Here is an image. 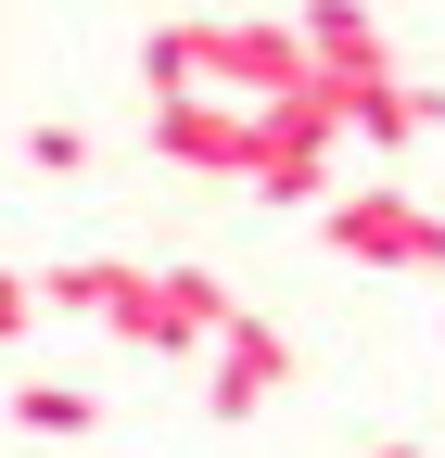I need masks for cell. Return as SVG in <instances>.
I'll return each instance as SVG.
<instances>
[{
  "instance_id": "1",
  "label": "cell",
  "mask_w": 445,
  "mask_h": 458,
  "mask_svg": "<svg viewBox=\"0 0 445 458\" xmlns=\"http://www.w3.org/2000/svg\"><path fill=\"white\" fill-rule=\"evenodd\" d=\"M140 89H153V102L230 89V102H255V114H281V102H318V51H306V26L204 13V26H153V38H140Z\"/></svg>"
},
{
  "instance_id": "2",
  "label": "cell",
  "mask_w": 445,
  "mask_h": 458,
  "mask_svg": "<svg viewBox=\"0 0 445 458\" xmlns=\"http://www.w3.org/2000/svg\"><path fill=\"white\" fill-rule=\"evenodd\" d=\"M242 306H230V280L216 267H140L128 255V280H115V306H102V331L115 344H140V357H216V331H230Z\"/></svg>"
},
{
  "instance_id": "3",
  "label": "cell",
  "mask_w": 445,
  "mask_h": 458,
  "mask_svg": "<svg viewBox=\"0 0 445 458\" xmlns=\"http://www.w3.org/2000/svg\"><path fill=\"white\" fill-rule=\"evenodd\" d=\"M318 242L344 255V267H445V204H420V191H331L318 204Z\"/></svg>"
},
{
  "instance_id": "4",
  "label": "cell",
  "mask_w": 445,
  "mask_h": 458,
  "mask_svg": "<svg viewBox=\"0 0 445 458\" xmlns=\"http://www.w3.org/2000/svg\"><path fill=\"white\" fill-rule=\"evenodd\" d=\"M153 153H165V165H191V179H255L267 114L230 102V89H179V102H153Z\"/></svg>"
},
{
  "instance_id": "5",
  "label": "cell",
  "mask_w": 445,
  "mask_h": 458,
  "mask_svg": "<svg viewBox=\"0 0 445 458\" xmlns=\"http://www.w3.org/2000/svg\"><path fill=\"white\" fill-rule=\"evenodd\" d=\"M281 382H293V331L267 318V306H242L230 331H216V357H204V408L216 420H255Z\"/></svg>"
},
{
  "instance_id": "6",
  "label": "cell",
  "mask_w": 445,
  "mask_h": 458,
  "mask_svg": "<svg viewBox=\"0 0 445 458\" xmlns=\"http://www.w3.org/2000/svg\"><path fill=\"white\" fill-rule=\"evenodd\" d=\"M306 51H318V89H382L395 77V38H382V13L369 0H306Z\"/></svg>"
},
{
  "instance_id": "7",
  "label": "cell",
  "mask_w": 445,
  "mask_h": 458,
  "mask_svg": "<svg viewBox=\"0 0 445 458\" xmlns=\"http://www.w3.org/2000/svg\"><path fill=\"white\" fill-rule=\"evenodd\" d=\"M331 114H344V140H369V153H407V140H432L445 89H420V77H382V89H331Z\"/></svg>"
},
{
  "instance_id": "8",
  "label": "cell",
  "mask_w": 445,
  "mask_h": 458,
  "mask_svg": "<svg viewBox=\"0 0 445 458\" xmlns=\"http://www.w3.org/2000/svg\"><path fill=\"white\" fill-rule=\"evenodd\" d=\"M13 433H38V445H89V433H102V394H89V382H13Z\"/></svg>"
},
{
  "instance_id": "9",
  "label": "cell",
  "mask_w": 445,
  "mask_h": 458,
  "mask_svg": "<svg viewBox=\"0 0 445 458\" xmlns=\"http://www.w3.org/2000/svg\"><path fill=\"white\" fill-rule=\"evenodd\" d=\"M115 280H128V255H64V267H38V306L102 318V306H115Z\"/></svg>"
},
{
  "instance_id": "10",
  "label": "cell",
  "mask_w": 445,
  "mask_h": 458,
  "mask_svg": "<svg viewBox=\"0 0 445 458\" xmlns=\"http://www.w3.org/2000/svg\"><path fill=\"white\" fill-rule=\"evenodd\" d=\"M26 165H38V179H89V128H77V114H38V128H26Z\"/></svg>"
},
{
  "instance_id": "11",
  "label": "cell",
  "mask_w": 445,
  "mask_h": 458,
  "mask_svg": "<svg viewBox=\"0 0 445 458\" xmlns=\"http://www.w3.org/2000/svg\"><path fill=\"white\" fill-rule=\"evenodd\" d=\"M26 318H38V280H26V267H0V344H26Z\"/></svg>"
},
{
  "instance_id": "12",
  "label": "cell",
  "mask_w": 445,
  "mask_h": 458,
  "mask_svg": "<svg viewBox=\"0 0 445 458\" xmlns=\"http://www.w3.org/2000/svg\"><path fill=\"white\" fill-rule=\"evenodd\" d=\"M369 458H432V445H369Z\"/></svg>"
}]
</instances>
